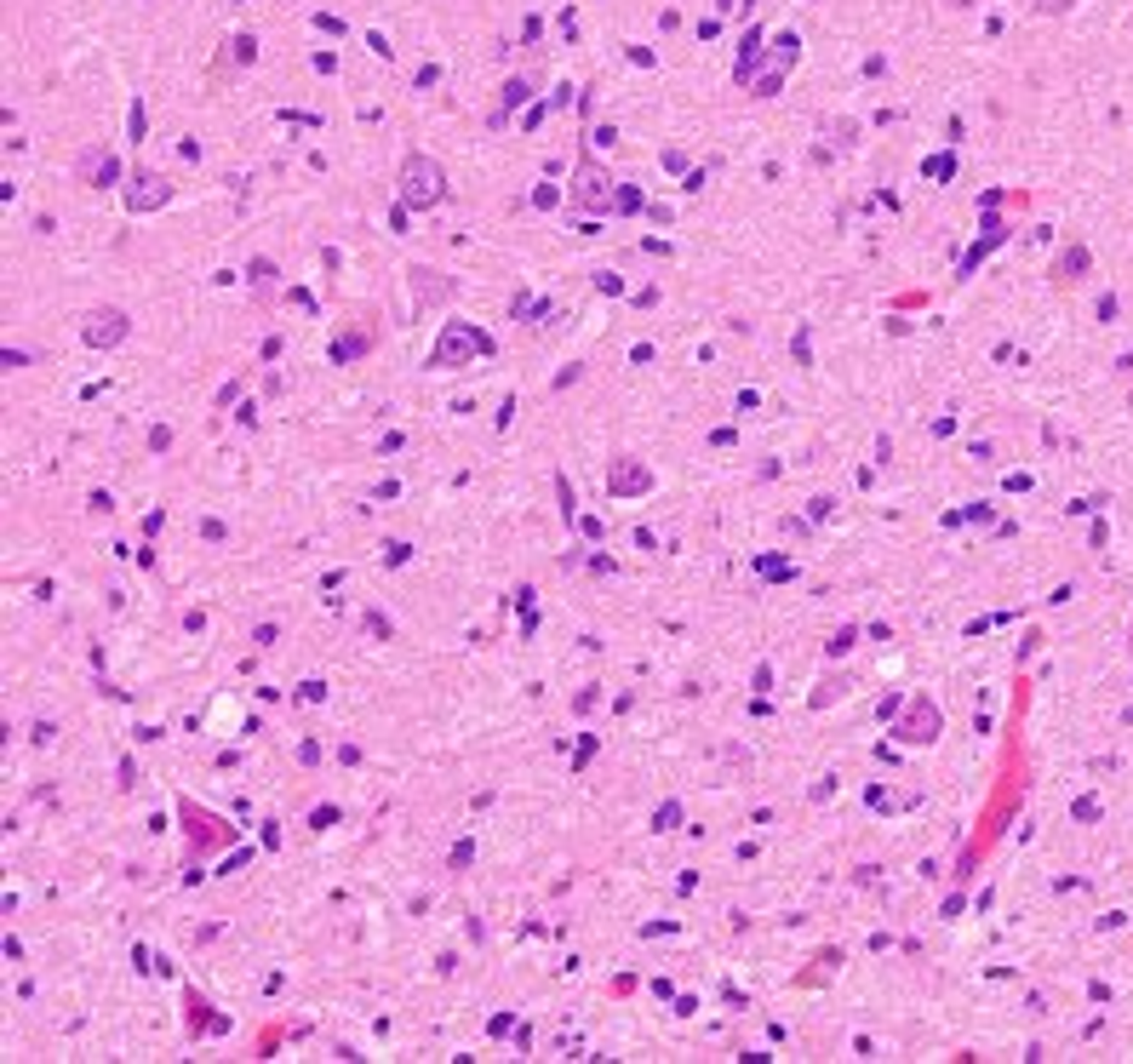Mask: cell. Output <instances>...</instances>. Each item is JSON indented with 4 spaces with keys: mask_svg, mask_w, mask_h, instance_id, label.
Returning a JSON list of instances; mask_svg holds the SVG:
<instances>
[{
    "mask_svg": "<svg viewBox=\"0 0 1133 1064\" xmlns=\"http://www.w3.org/2000/svg\"><path fill=\"white\" fill-rule=\"evenodd\" d=\"M436 195H441V166H436V160H413V166H407V201H424V207H429Z\"/></svg>",
    "mask_w": 1133,
    "mask_h": 1064,
    "instance_id": "1",
    "label": "cell"
}]
</instances>
